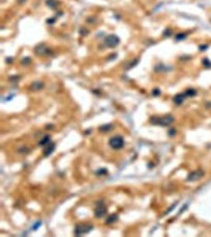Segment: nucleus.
<instances>
[{
    "instance_id": "1",
    "label": "nucleus",
    "mask_w": 211,
    "mask_h": 237,
    "mask_svg": "<svg viewBox=\"0 0 211 237\" xmlns=\"http://www.w3.org/2000/svg\"><path fill=\"white\" fill-rule=\"evenodd\" d=\"M174 118L173 116H165V117H152L150 119V123L152 125L155 126H162V127H165V126H170L171 124L174 123Z\"/></svg>"
},
{
    "instance_id": "2",
    "label": "nucleus",
    "mask_w": 211,
    "mask_h": 237,
    "mask_svg": "<svg viewBox=\"0 0 211 237\" xmlns=\"http://www.w3.org/2000/svg\"><path fill=\"white\" fill-rule=\"evenodd\" d=\"M125 145V140H124L123 136L121 135H114L109 139V146L111 149L113 150H120L124 147Z\"/></svg>"
},
{
    "instance_id": "3",
    "label": "nucleus",
    "mask_w": 211,
    "mask_h": 237,
    "mask_svg": "<svg viewBox=\"0 0 211 237\" xmlns=\"http://www.w3.org/2000/svg\"><path fill=\"white\" fill-rule=\"evenodd\" d=\"M94 229V227L92 225L88 224H78L76 227H75L74 230V234L76 236H82L84 234H88V232H91Z\"/></svg>"
},
{
    "instance_id": "4",
    "label": "nucleus",
    "mask_w": 211,
    "mask_h": 237,
    "mask_svg": "<svg viewBox=\"0 0 211 237\" xmlns=\"http://www.w3.org/2000/svg\"><path fill=\"white\" fill-rule=\"evenodd\" d=\"M95 216L97 217V219H101V217L105 216L107 213V209H106V206H105L104 202L101 201L98 203V205L96 206L95 208Z\"/></svg>"
},
{
    "instance_id": "5",
    "label": "nucleus",
    "mask_w": 211,
    "mask_h": 237,
    "mask_svg": "<svg viewBox=\"0 0 211 237\" xmlns=\"http://www.w3.org/2000/svg\"><path fill=\"white\" fill-rule=\"evenodd\" d=\"M104 43L108 48H114V47H117L120 44V39L117 36H114V34H109L108 37H106Z\"/></svg>"
},
{
    "instance_id": "6",
    "label": "nucleus",
    "mask_w": 211,
    "mask_h": 237,
    "mask_svg": "<svg viewBox=\"0 0 211 237\" xmlns=\"http://www.w3.org/2000/svg\"><path fill=\"white\" fill-rule=\"evenodd\" d=\"M205 175V173L203 172L202 170H196L193 172L189 173L188 176H187V181L189 182H194V181H198V180L202 179Z\"/></svg>"
},
{
    "instance_id": "7",
    "label": "nucleus",
    "mask_w": 211,
    "mask_h": 237,
    "mask_svg": "<svg viewBox=\"0 0 211 237\" xmlns=\"http://www.w3.org/2000/svg\"><path fill=\"white\" fill-rule=\"evenodd\" d=\"M55 150V144L54 143H50V144L47 145L46 149L44 150V156L45 157H48L49 155H51V154L54 152Z\"/></svg>"
},
{
    "instance_id": "8",
    "label": "nucleus",
    "mask_w": 211,
    "mask_h": 237,
    "mask_svg": "<svg viewBox=\"0 0 211 237\" xmlns=\"http://www.w3.org/2000/svg\"><path fill=\"white\" fill-rule=\"evenodd\" d=\"M185 97H186V94H178V95H176L174 97V102L176 103L177 105H180L182 104V103L184 102V99Z\"/></svg>"
},
{
    "instance_id": "9",
    "label": "nucleus",
    "mask_w": 211,
    "mask_h": 237,
    "mask_svg": "<svg viewBox=\"0 0 211 237\" xmlns=\"http://www.w3.org/2000/svg\"><path fill=\"white\" fill-rule=\"evenodd\" d=\"M118 219H119V215H118V214H111V215H109V216L107 217L106 224H107V225L114 224V223H116Z\"/></svg>"
},
{
    "instance_id": "10",
    "label": "nucleus",
    "mask_w": 211,
    "mask_h": 237,
    "mask_svg": "<svg viewBox=\"0 0 211 237\" xmlns=\"http://www.w3.org/2000/svg\"><path fill=\"white\" fill-rule=\"evenodd\" d=\"M44 88V83H43V82H41V81L34 82V83L31 84V88L34 91H39V90H41V88Z\"/></svg>"
},
{
    "instance_id": "11",
    "label": "nucleus",
    "mask_w": 211,
    "mask_h": 237,
    "mask_svg": "<svg viewBox=\"0 0 211 237\" xmlns=\"http://www.w3.org/2000/svg\"><path fill=\"white\" fill-rule=\"evenodd\" d=\"M50 140H51V137L49 136V135H46V136L43 137V139L40 140L39 145H40V146H46V145L50 144V143H51Z\"/></svg>"
},
{
    "instance_id": "12",
    "label": "nucleus",
    "mask_w": 211,
    "mask_h": 237,
    "mask_svg": "<svg viewBox=\"0 0 211 237\" xmlns=\"http://www.w3.org/2000/svg\"><path fill=\"white\" fill-rule=\"evenodd\" d=\"M113 128L112 127V125L111 124H106V125H103L101 126V127L99 128V131H101V132H108V131H110L111 129Z\"/></svg>"
},
{
    "instance_id": "13",
    "label": "nucleus",
    "mask_w": 211,
    "mask_h": 237,
    "mask_svg": "<svg viewBox=\"0 0 211 237\" xmlns=\"http://www.w3.org/2000/svg\"><path fill=\"white\" fill-rule=\"evenodd\" d=\"M185 94H186V96H194L197 94V91L194 90H187L185 91Z\"/></svg>"
},
{
    "instance_id": "14",
    "label": "nucleus",
    "mask_w": 211,
    "mask_h": 237,
    "mask_svg": "<svg viewBox=\"0 0 211 237\" xmlns=\"http://www.w3.org/2000/svg\"><path fill=\"white\" fill-rule=\"evenodd\" d=\"M97 174H104V175H106V174H107V171H106V170H104V168H102V170L98 171Z\"/></svg>"
},
{
    "instance_id": "15",
    "label": "nucleus",
    "mask_w": 211,
    "mask_h": 237,
    "mask_svg": "<svg viewBox=\"0 0 211 237\" xmlns=\"http://www.w3.org/2000/svg\"><path fill=\"white\" fill-rule=\"evenodd\" d=\"M168 133H170V136H174V135L176 134V130H171Z\"/></svg>"
}]
</instances>
